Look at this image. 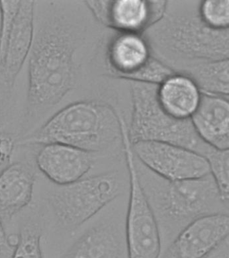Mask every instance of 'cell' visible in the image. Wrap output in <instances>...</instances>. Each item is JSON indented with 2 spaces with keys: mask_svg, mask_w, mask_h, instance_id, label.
Segmentation results:
<instances>
[{
  "mask_svg": "<svg viewBox=\"0 0 229 258\" xmlns=\"http://www.w3.org/2000/svg\"><path fill=\"white\" fill-rule=\"evenodd\" d=\"M100 27L85 1H34L31 47L13 93L20 140L64 106L81 100L79 92L103 48Z\"/></svg>",
  "mask_w": 229,
  "mask_h": 258,
  "instance_id": "obj_1",
  "label": "cell"
},
{
  "mask_svg": "<svg viewBox=\"0 0 229 258\" xmlns=\"http://www.w3.org/2000/svg\"><path fill=\"white\" fill-rule=\"evenodd\" d=\"M198 1H168L164 16L142 35L152 55L177 73L202 62L228 59L229 30L207 25Z\"/></svg>",
  "mask_w": 229,
  "mask_h": 258,
  "instance_id": "obj_2",
  "label": "cell"
},
{
  "mask_svg": "<svg viewBox=\"0 0 229 258\" xmlns=\"http://www.w3.org/2000/svg\"><path fill=\"white\" fill-rule=\"evenodd\" d=\"M136 175L156 219L161 253L196 220L216 214L228 215L229 203L221 197L212 175L170 180L156 174L134 155Z\"/></svg>",
  "mask_w": 229,
  "mask_h": 258,
  "instance_id": "obj_3",
  "label": "cell"
},
{
  "mask_svg": "<svg viewBox=\"0 0 229 258\" xmlns=\"http://www.w3.org/2000/svg\"><path fill=\"white\" fill-rule=\"evenodd\" d=\"M123 113L100 99L75 101L57 111L35 132L18 141L22 146L61 143L102 153H122Z\"/></svg>",
  "mask_w": 229,
  "mask_h": 258,
  "instance_id": "obj_4",
  "label": "cell"
},
{
  "mask_svg": "<svg viewBox=\"0 0 229 258\" xmlns=\"http://www.w3.org/2000/svg\"><path fill=\"white\" fill-rule=\"evenodd\" d=\"M43 205L47 227L72 234L116 198L128 192L126 163L90 173L75 182L57 185L50 182Z\"/></svg>",
  "mask_w": 229,
  "mask_h": 258,
  "instance_id": "obj_5",
  "label": "cell"
},
{
  "mask_svg": "<svg viewBox=\"0 0 229 258\" xmlns=\"http://www.w3.org/2000/svg\"><path fill=\"white\" fill-rule=\"evenodd\" d=\"M129 87L132 110L128 124L131 143L152 141L184 147L204 157L213 147L199 137L190 119L174 118L161 106L159 86L126 82Z\"/></svg>",
  "mask_w": 229,
  "mask_h": 258,
  "instance_id": "obj_6",
  "label": "cell"
},
{
  "mask_svg": "<svg viewBox=\"0 0 229 258\" xmlns=\"http://www.w3.org/2000/svg\"><path fill=\"white\" fill-rule=\"evenodd\" d=\"M128 192L116 198L69 237L55 258H129L126 235Z\"/></svg>",
  "mask_w": 229,
  "mask_h": 258,
  "instance_id": "obj_7",
  "label": "cell"
},
{
  "mask_svg": "<svg viewBox=\"0 0 229 258\" xmlns=\"http://www.w3.org/2000/svg\"><path fill=\"white\" fill-rule=\"evenodd\" d=\"M33 147L35 167L57 185L70 184L90 173L112 168L124 159L123 153L90 152L61 143Z\"/></svg>",
  "mask_w": 229,
  "mask_h": 258,
  "instance_id": "obj_8",
  "label": "cell"
},
{
  "mask_svg": "<svg viewBox=\"0 0 229 258\" xmlns=\"http://www.w3.org/2000/svg\"><path fill=\"white\" fill-rule=\"evenodd\" d=\"M122 142L129 175L126 235L129 258H158L161 241L158 225L138 181L128 130L122 129Z\"/></svg>",
  "mask_w": 229,
  "mask_h": 258,
  "instance_id": "obj_9",
  "label": "cell"
},
{
  "mask_svg": "<svg viewBox=\"0 0 229 258\" xmlns=\"http://www.w3.org/2000/svg\"><path fill=\"white\" fill-rule=\"evenodd\" d=\"M134 156L148 169L170 180L200 178L210 173L208 161L190 149L167 143H131Z\"/></svg>",
  "mask_w": 229,
  "mask_h": 258,
  "instance_id": "obj_10",
  "label": "cell"
},
{
  "mask_svg": "<svg viewBox=\"0 0 229 258\" xmlns=\"http://www.w3.org/2000/svg\"><path fill=\"white\" fill-rule=\"evenodd\" d=\"M168 1L90 0L88 9L104 27L116 32L142 34L164 16Z\"/></svg>",
  "mask_w": 229,
  "mask_h": 258,
  "instance_id": "obj_11",
  "label": "cell"
},
{
  "mask_svg": "<svg viewBox=\"0 0 229 258\" xmlns=\"http://www.w3.org/2000/svg\"><path fill=\"white\" fill-rule=\"evenodd\" d=\"M34 1H21L8 46L0 66V124L9 118L16 81L27 59L33 38Z\"/></svg>",
  "mask_w": 229,
  "mask_h": 258,
  "instance_id": "obj_12",
  "label": "cell"
},
{
  "mask_svg": "<svg viewBox=\"0 0 229 258\" xmlns=\"http://www.w3.org/2000/svg\"><path fill=\"white\" fill-rule=\"evenodd\" d=\"M228 215L200 218L181 231L158 258H206L228 238Z\"/></svg>",
  "mask_w": 229,
  "mask_h": 258,
  "instance_id": "obj_13",
  "label": "cell"
},
{
  "mask_svg": "<svg viewBox=\"0 0 229 258\" xmlns=\"http://www.w3.org/2000/svg\"><path fill=\"white\" fill-rule=\"evenodd\" d=\"M37 177L35 166L27 157L0 172V218L5 228L33 203Z\"/></svg>",
  "mask_w": 229,
  "mask_h": 258,
  "instance_id": "obj_14",
  "label": "cell"
},
{
  "mask_svg": "<svg viewBox=\"0 0 229 258\" xmlns=\"http://www.w3.org/2000/svg\"><path fill=\"white\" fill-rule=\"evenodd\" d=\"M151 56V50L142 34L115 32L106 44L108 76L126 81Z\"/></svg>",
  "mask_w": 229,
  "mask_h": 258,
  "instance_id": "obj_15",
  "label": "cell"
},
{
  "mask_svg": "<svg viewBox=\"0 0 229 258\" xmlns=\"http://www.w3.org/2000/svg\"><path fill=\"white\" fill-rule=\"evenodd\" d=\"M198 108L190 118L199 137L219 150L229 148L228 98L201 93Z\"/></svg>",
  "mask_w": 229,
  "mask_h": 258,
  "instance_id": "obj_16",
  "label": "cell"
},
{
  "mask_svg": "<svg viewBox=\"0 0 229 258\" xmlns=\"http://www.w3.org/2000/svg\"><path fill=\"white\" fill-rule=\"evenodd\" d=\"M201 92L194 81L184 74L176 73L158 86L161 106L174 118L190 119L201 98Z\"/></svg>",
  "mask_w": 229,
  "mask_h": 258,
  "instance_id": "obj_17",
  "label": "cell"
},
{
  "mask_svg": "<svg viewBox=\"0 0 229 258\" xmlns=\"http://www.w3.org/2000/svg\"><path fill=\"white\" fill-rule=\"evenodd\" d=\"M21 215L12 258H45L43 241L47 219L43 206L33 202Z\"/></svg>",
  "mask_w": 229,
  "mask_h": 258,
  "instance_id": "obj_18",
  "label": "cell"
},
{
  "mask_svg": "<svg viewBox=\"0 0 229 258\" xmlns=\"http://www.w3.org/2000/svg\"><path fill=\"white\" fill-rule=\"evenodd\" d=\"M180 74L190 77L201 93L228 98V59L211 60L193 64Z\"/></svg>",
  "mask_w": 229,
  "mask_h": 258,
  "instance_id": "obj_19",
  "label": "cell"
},
{
  "mask_svg": "<svg viewBox=\"0 0 229 258\" xmlns=\"http://www.w3.org/2000/svg\"><path fill=\"white\" fill-rule=\"evenodd\" d=\"M208 161L210 175L216 183L221 197L229 202V151L213 149L205 157Z\"/></svg>",
  "mask_w": 229,
  "mask_h": 258,
  "instance_id": "obj_20",
  "label": "cell"
},
{
  "mask_svg": "<svg viewBox=\"0 0 229 258\" xmlns=\"http://www.w3.org/2000/svg\"><path fill=\"white\" fill-rule=\"evenodd\" d=\"M176 73L170 66L152 54L149 59L139 70L132 74L125 82L160 86Z\"/></svg>",
  "mask_w": 229,
  "mask_h": 258,
  "instance_id": "obj_21",
  "label": "cell"
},
{
  "mask_svg": "<svg viewBox=\"0 0 229 258\" xmlns=\"http://www.w3.org/2000/svg\"><path fill=\"white\" fill-rule=\"evenodd\" d=\"M199 14L210 27L216 30L228 29L229 0L200 1Z\"/></svg>",
  "mask_w": 229,
  "mask_h": 258,
  "instance_id": "obj_22",
  "label": "cell"
},
{
  "mask_svg": "<svg viewBox=\"0 0 229 258\" xmlns=\"http://www.w3.org/2000/svg\"><path fill=\"white\" fill-rule=\"evenodd\" d=\"M21 1H0V66L7 54L14 22Z\"/></svg>",
  "mask_w": 229,
  "mask_h": 258,
  "instance_id": "obj_23",
  "label": "cell"
},
{
  "mask_svg": "<svg viewBox=\"0 0 229 258\" xmlns=\"http://www.w3.org/2000/svg\"><path fill=\"white\" fill-rule=\"evenodd\" d=\"M19 139L13 133L0 129V172L13 163Z\"/></svg>",
  "mask_w": 229,
  "mask_h": 258,
  "instance_id": "obj_24",
  "label": "cell"
},
{
  "mask_svg": "<svg viewBox=\"0 0 229 258\" xmlns=\"http://www.w3.org/2000/svg\"><path fill=\"white\" fill-rule=\"evenodd\" d=\"M17 241V234L8 235L7 229L0 218V258H12Z\"/></svg>",
  "mask_w": 229,
  "mask_h": 258,
  "instance_id": "obj_25",
  "label": "cell"
},
{
  "mask_svg": "<svg viewBox=\"0 0 229 258\" xmlns=\"http://www.w3.org/2000/svg\"><path fill=\"white\" fill-rule=\"evenodd\" d=\"M224 253L220 248H216L206 258H223Z\"/></svg>",
  "mask_w": 229,
  "mask_h": 258,
  "instance_id": "obj_26",
  "label": "cell"
}]
</instances>
